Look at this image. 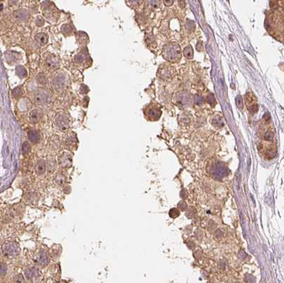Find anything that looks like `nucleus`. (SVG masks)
Returning a JSON list of instances; mask_svg holds the SVG:
<instances>
[{
	"label": "nucleus",
	"mask_w": 284,
	"mask_h": 283,
	"mask_svg": "<svg viewBox=\"0 0 284 283\" xmlns=\"http://www.w3.org/2000/svg\"><path fill=\"white\" fill-rule=\"evenodd\" d=\"M43 113L41 109H33L29 113V118L30 120L33 123H37L39 122L41 119L43 117Z\"/></svg>",
	"instance_id": "0eeeda50"
},
{
	"label": "nucleus",
	"mask_w": 284,
	"mask_h": 283,
	"mask_svg": "<svg viewBox=\"0 0 284 283\" xmlns=\"http://www.w3.org/2000/svg\"><path fill=\"white\" fill-rule=\"evenodd\" d=\"M44 23H45V21H44V19H43V18L38 17L37 19H36V24H37L38 26L41 27L42 26H43V25H44Z\"/></svg>",
	"instance_id": "a878e982"
},
{
	"label": "nucleus",
	"mask_w": 284,
	"mask_h": 283,
	"mask_svg": "<svg viewBox=\"0 0 284 283\" xmlns=\"http://www.w3.org/2000/svg\"><path fill=\"white\" fill-rule=\"evenodd\" d=\"M46 167L49 172H53L56 168V162L53 158H48L46 163Z\"/></svg>",
	"instance_id": "4468645a"
},
{
	"label": "nucleus",
	"mask_w": 284,
	"mask_h": 283,
	"mask_svg": "<svg viewBox=\"0 0 284 283\" xmlns=\"http://www.w3.org/2000/svg\"><path fill=\"white\" fill-rule=\"evenodd\" d=\"M88 91H89V89H88V87H87L86 85H85V84H82V85L81 86V87H80V92L81 93L86 94V93H88Z\"/></svg>",
	"instance_id": "cd10ccee"
},
{
	"label": "nucleus",
	"mask_w": 284,
	"mask_h": 283,
	"mask_svg": "<svg viewBox=\"0 0 284 283\" xmlns=\"http://www.w3.org/2000/svg\"><path fill=\"white\" fill-rule=\"evenodd\" d=\"M163 1H164V4L168 7L171 6V5L173 4V0H163Z\"/></svg>",
	"instance_id": "c756f323"
},
{
	"label": "nucleus",
	"mask_w": 284,
	"mask_h": 283,
	"mask_svg": "<svg viewBox=\"0 0 284 283\" xmlns=\"http://www.w3.org/2000/svg\"><path fill=\"white\" fill-rule=\"evenodd\" d=\"M55 124L59 130L61 131H68L69 128V119L65 113H60L55 119Z\"/></svg>",
	"instance_id": "39448f33"
},
{
	"label": "nucleus",
	"mask_w": 284,
	"mask_h": 283,
	"mask_svg": "<svg viewBox=\"0 0 284 283\" xmlns=\"http://www.w3.org/2000/svg\"><path fill=\"white\" fill-rule=\"evenodd\" d=\"M17 1L18 0H9V4L11 5H14L17 4Z\"/></svg>",
	"instance_id": "473e14b6"
},
{
	"label": "nucleus",
	"mask_w": 284,
	"mask_h": 283,
	"mask_svg": "<svg viewBox=\"0 0 284 283\" xmlns=\"http://www.w3.org/2000/svg\"><path fill=\"white\" fill-rule=\"evenodd\" d=\"M140 0H129V1L131 4H137L138 3Z\"/></svg>",
	"instance_id": "72a5a7b5"
},
{
	"label": "nucleus",
	"mask_w": 284,
	"mask_h": 283,
	"mask_svg": "<svg viewBox=\"0 0 284 283\" xmlns=\"http://www.w3.org/2000/svg\"><path fill=\"white\" fill-rule=\"evenodd\" d=\"M23 93V91L22 90V88L21 87H15L14 89L12 90V95H13L14 97L15 98H19V97L22 96Z\"/></svg>",
	"instance_id": "412c9836"
},
{
	"label": "nucleus",
	"mask_w": 284,
	"mask_h": 283,
	"mask_svg": "<svg viewBox=\"0 0 284 283\" xmlns=\"http://www.w3.org/2000/svg\"><path fill=\"white\" fill-rule=\"evenodd\" d=\"M6 271H7L6 267L2 264L1 265V275H4V274L6 273Z\"/></svg>",
	"instance_id": "2f4dec72"
},
{
	"label": "nucleus",
	"mask_w": 284,
	"mask_h": 283,
	"mask_svg": "<svg viewBox=\"0 0 284 283\" xmlns=\"http://www.w3.org/2000/svg\"><path fill=\"white\" fill-rule=\"evenodd\" d=\"M61 31L63 34H65V35H70V34L73 33V27H72V26H70V24L66 23V24H63L61 26Z\"/></svg>",
	"instance_id": "f3484780"
},
{
	"label": "nucleus",
	"mask_w": 284,
	"mask_h": 283,
	"mask_svg": "<svg viewBox=\"0 0 284 283\" xmlns=\"http://www.w3.org/2000/svg\"><path fill=\"white\" fill-rule=\"evenodd\" d=\"M49 261V259H48V256L47 255V253L45 251H41L40 253V255H39V264L41 265H46L48 263Z\"/></svg>",
	"instance_id": "a211bd4d"
},
{
	"label": "nucleus",
	"mask_w": 284,
	"mask_h": 283,
	"mask_svg": "<svg viewBox=\"0 0 284 283\" xmlns=\"http://www.w3.org/2000/svg\"><path fill=\"white\" fill-rule=\"evenodd\" d=\"M35 40L40 46H45L48 41V36L45 33H39L35 35Z\"/></svg>",
	"instance_id": "9b49d317"
},
{
	"label": "nucleus",
	"mask_w": 284,
	"mask_h": 283,
	"mask_svg": "<svg viewBox=\"0 0 284 283\" xmlns=\"http://www.w3.org/2000/svg\"><path fill=\"white\" fill-rule=\"evenodd\" d=\"M274 9L276 12L274 33L284 42V0H274Z\"/></svg>",
	"instance_id": "f257e3e1"
},
{
	"label": "nucleus",
	"mask_w": 284,
	"mask_h": 283,
	"mask_svg": "<svg viewBox=\"0 0 284 283\" xmlns=\"http://www.w3.org/2000/svg\"><path fill=\"white\" fill-rule=\"evenodd\" d=\"M78 36H79L78 39L80 42L82 43V44H84L85 43H86V39H88V38H85V37H87L86 33H83L82 31H81L80 33H78Z\"/></svg>",
	"instance_id": "393cba45"
},
{
	"label": "nucleus",
	"mask_w": 284,
	"mask_h": 283,
	"mask_svg": "<svg viewBox=\"0 0 284 283\" xmlns=\"http://www.w3.org/2000/svg\"><path fill=\"white\" fill-rule=\"evenodd\" d=\"M16 74L20 78H25L27 76V70L22 65H18L16 67Z\"/></svg>",
	"instance_id": "2eb2a0df"
},
{
	"label": "nucleus",
	"mask_w": 284,
	"mask_h": 283,
	"mask_svg": "<svg viewBox=\"0 0 284 283\" xmlns=\"http://www.w3.org/2000/svg\"><path fill=\"white\" fill-rule=\"evenodd\" d=\"M30 150H31V147L29 144H28V142H24L22 145V148H21L22 153L25 155L28 154L30 152Z\"/></svg>",
	"instance_id": "5701e85b"
},
{
	"label": "nucleus",
	"mask_w": 284,
	"mask_h": 283,
	"mask_svg": "<svg viewBox=\"0 0 284 283\" xmlns=\"http://www.w3.org/2000/svg\"><path fill=\"white\" fill-rule=\"evenodd\" d=\"M37 82H39L41 85H46L48 83V80H47V77L44 73H39L38 74L37 76Z\"/></svg>",
	"instance_id": "6ab92c4d"
},
{
	"label": "nucleus",
	"mask_w": 284,
	"mask_h": 283,
	"mask_svg": "<svg viewBox=\"0 0 284 283\" xmlns=\"http://www.w3.org/2000/svg\"><path fill=\"white\" fill-rule=\"evenodd\" d=\"M59 163L61 167H70L72 164V157L68 153H64L60 157Z\"/></svg>",
	"instance_id": "6e6552de"
},
{
	"label": "nucleus",
	"mask_w": 284,
	"mask_h": 283,
	"mask_svg": "<svg viewBox=\"0 0 284 283\" xmlns=\"http://www.w3.org/2000/svg\"><path fill=\"white\" fill-rule=\"evenodd\" d=\"M28 138L31 143H37L40 140V133L38 131L32 129L28 132Z\"/></svg>",
	"instance_id": "ddd939ff"
},
{
	"label": "nucleus",
	"mask_w": 284,
	"mask_h": 283,
	"mask_svg": "<svg viewBox=\"0 0 284 283\" xmlns=\"http://www.w3.org/2000/svg\"><path fill=\"white\" fill-rule=\"evenodd\" d=\"M15 282H24V280H23V276L21 275H18L17 276H16L15 277Z\"/></svg>",
	"instance_id": "c85d7f7f"
},
{
	"label": "nucleus",
	"mask_w": 284,
	"mask_h": 283,
	"mask_svg": "<svg viewBox=\"0 0 284 283\" xmlns=\"http://www.w3.org/2000/svg\"><path fill=\"white\" fill-rule=\"evenodd\" d=\"M65 180H66V178H65L64 175H61V174L58 175L56 176V178H55V183H56L58 185H63V184L65 183Z\"/></svg>",
	"instance_id": "b1692460"
},
{
	"label": "nucleus",
	"mask_w": 284,
	"mask_h": 283,
	"mask_svg": "<svg viewBox=\"0 0 284 283\" xmlns=\"http://www.w3.org/2000/svg\"><path fill=\"white\" fill-rule=\"evenodd\" d=\"M87 56H88V55L85 52H82L75 56V62L78 64H82L85 61Z\"/></svg>",
	"instance_id": "aec40b11"
},
{
	"label": "nucleus",
	"mask_w": 284,
	"mask_h": 283,
	"mask_svg": "<svg viewBox=\"0 0 284 283\" xmlns=\"http://www.w3.org/2000/svg\"><path fill=\"white\" fill-rule=\"evenodd\" d=\"M147 111H148V116H149V118L154 119L155 117L158 118V116H160V113H161L160 110L156 107H149V109H148Z\"/></svg>",
	"instance_id": "dca6fc26"
},
{
	"label": "nucleus",
	"mask_w": 284,
	"mask_h": 283,
	"mask_svg": "<svg viewBox=\"0 0 284 283\" xmlns=\"http://www.w3.org/2000/svg\"><path fill=\"white\" fill-rule=\"evenodd\" d=\"M184 55L188 59H191L193 57V50L191 46H188L185 48V50H184Z\"/></svg>",
	"instance_id": "4be33fe9"
},
{
	"label": "nucleus",
	"mask_w": 284,
	"mask_h": 283,
	"mask_svg": "<svg viewBox=\"0 0 284 283\" xmlns=\"http://www.w3.org/2000/svg\"><path fill=\"white\" fill-rule=\"evenodd\" d=\"M236 102H237V106H238V107L239 108H243V102H242V97H240V96H238L237 97V99H236Z\"/></svg>",
	"instance_id": "bb28decb"
},
{
	"label": "nucleus",
	"mask_w": 284,
	"mask_h": 283,
	"mask_svg": "<svg viewBox=\"0 0 284 283\" xmlns=\"http://www.w3.org/2000/svg\"><path fill=\"white\" fill-rule=\"evenodd\" d=\"M25 275L28 280H34L39 276V270L34 267H30L25 270Z\"/></svg>",
	"instance_id": "9d476101"
},
{
	"label": "nucleus",
	"mask_w": 284,
	"mask_h": 283,
	"mask_svg": "<svg viewBox=\"0 0 284 283\" xmlns=\"http://www.w3.org/2000/svg\"><path fill=\"white\" fill-rule=\"evenodd\" d=\"M68 75L65 73H59L53 77L51 81L52 87L55 91L61 92L66 89L68 84Z\"/></svg>",
	"instance_id": "f03ea898"
},
{
	"label": "nucleus",
	"mask_w": 284,
	"mask_h": 283,
	"mask_svg": "<svg viewBox=\"0 0 284 283\" xmlns=\"http://www.w3.org/2000/svg\"><path fill=\"white\" fill-rule=\"evenodd\" d=\"M34 99L36 103L39 105L46 106L51 102L52 97L48 90L41 89L36 92Z\"/></svg>",
	"instance_id": "7ed1b4c3"
},
{
	"label": "nucleus",
	"mask_w": 284,
	"mask_h": 283,
	"mask_svg": "<svg viewBox=\"0 0 284 283\" xmlns=\"http://www.w3.org/2000/svg\"><path fill=\"white\" fill-rule=\"evenodd\" d=\"M46 163L44 161V160L39 159L38 160L35 167L36 172H37L38 175H42L44 174L45 172H46Z\"/></svg>",
	"instance_id": "1a4fd4ad"
},
{
	"label": "nucleus",
	"mask_w": 284,
	"mask_h": 283,
	"mask_svg": "<svg viewBox=\"0 0 284 283\" xmlns=\"http://www.w3.org/2000/svg\"><path fill=\"white\" fill-rule=\"evenodd\" d=\"M45 65L48 69H56L60 65L59 58L55 55H49L45 60Z\"/></svg>",
	"instance_id": "423d86ee"
},
{
	"label": "nucleus",
	"mask_w": 284,
	"mask_h": 283,
	"mask_svg": "<svg viewBox=\"0 0 284 283\" xmlns=\"http://www.w3.org/2000/svg\"><path fill=\"white\" fill-rule=\"evenodd\" d=\"M2 253L6 257L14 258L19 253L20 249L18 245L15 243L7 242L4 243L1 247Z\"/></svg>",
	"instance_id": "20e7f679"
},
{
	"label": "nucleus",
	"mask_w": 284,
	"mask_h": 283,
	"mask_svg": "<svg viewBox=\"0 0 284 283\" xmlns=\"http://www.w3.org/2000/svg\"><path fill=\"white\" fill-rule=\"evenodd\" d=\"M14 16H15L16 19H17L18 21H21V22H25V21H26L28 19V12H27V11L25 9H21L17 11V12H16L15 14H14Z\"/></svg>",
	"instance_id": "f8f14e48"
},
{
	"label": "nucleus",
	"mask_w": 284,
	"mask_h": 283,
	"mask_svg": "<svg viewBox=\"0 0 284 283\" xmlns=\"http://www.w3.org/2000/svg\"><path fill=\"white\" fill-rule=\"evenodd\" d=\"M179 6H180L181 8H184L185 7V0H178Z\"/></svg>",
	"instance_id": "7c9ffc66"
}]
</instances>
